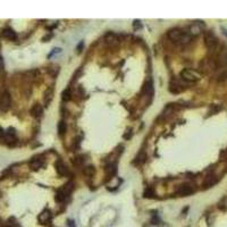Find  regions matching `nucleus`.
Wrapping results in <instances>:
<instances>
[{"instance_id":"nucleus-1","label":"nucleus","mask_w":227,"mask_h":227,"mask_svg":"<svg viewBox=\"0 0 227 227\" xmlns=\"http://www.w3.org/2000/svg\"><path fill=\"white\" fill-rule=\"evenodd\" d=\"M168 36L170 40H173L174 42L177 43H187L192 40V35L187 34V33L183 32L179 29H173L168 32Z\"/></svg>"},{"instance_id":"nucleus-2","label":"nucleus","mask_w":227,"mask_h":227,"mask_svg":"<svg viewBox=\"0 0 227 227\" xmlns=\"http://www.w3.org/2000/svg\"><path fill=\"white\" fill-rule=\"evenodd\" d=\"M182 77L185 80V81H187V82H195V81H198L200 77H199V75L198 74H195L194 72H192L191 69H184L183 72H182Z\"/></svg>"},{"instance_id":"nucleus-3","label":"nucleus","mask_w":227,"mask_h":227,"mask_svg":"<svg viewBox=\"0 0 227 227\" xmlns=\"http://www.w3.org/2000/svg\"><path fill=\"white\" fill-rule=\"evenodd\" d=\"M204 43H206V46L208 47V48H215L216 46H217V39H216V36L212 34V33L208 32L206 35H204Z\"/></svg>"},{"instance_id":"nucleus-4","label":"nucleus","mask_w":227,"mask_h":227,"mask_svg":"<svg viewBox=\"0 0 227 227\" xmlns=\"http://www.w3.org/2000/svg\"><path fill=\"white\" fill-rule=\"evenodd\" d=\"M194 192V189H193V186L191 185V184H183V185H181L179 186V189L177 190V193L178 194H181L182 196H185V195H190L191 193H193Z\"/></svg>"},{"instance_id":"nucleus-5","label":"nucleus","mask_w":227,"mask_h":227,"mask_svg":"<svg viewBox=\"0 0 227 227\" xmlns=\"http://www.w3.org/2000/svg\"><path fill=\"white\" fill-rule=\"evenodd\" d=\"M10 103H11V100H10V96L8 92H5L2 93V96L0 98V106L3 110H7L9 107H10Z\"/></svg>"},{"instance_id":"nucleus-6","label":"nucleus","mask_w":227,"mask_h":227,"mask_svg":"<svg viewBox=\"0 0 227 227\" xmlns=\"http://www.w3.org/2000/svg\"><path fill=\"white\" fill-rule=\"evenodd\" d=\"M31 114L35 118H40L42 116V114H43V109H42V107L40 104H35L31 109Z\"/></svg>"},{"instance_id":"nucleus-7","label":"nucleus","mask_w":227,"mask_h":227,"mask_svg":"<svg viewBox=\"0 0 227 227\" xmlns=\"http://www.w3.org/2000/svg\"><path fill=\"white\" fill-rule=\"evenodd\" d=\"M183 90V88H182V85L178 83V82H171L170 83V85H169V91L170 92H174V93H178V92H181Z\"/></svg>"},{"instance_id":"nucleus-8","label":"nucleus","mask_w":227,"mask_h":227,"mask_svg":"<svg viewBox=\"0 0 227 227\" xmlns=\"http://www.w3.org/2000/svg\"><path fill=\"white\" fill-rule=\"evenodd\" d=\"M2 35L5 36V37H7V39H9V40H16V33L14 32L11 29H5L3 31H2Z\"/></svg>"},{"instance_id":"nucleus-9","label":"nucleus","mask_w":227,"mask_h":227,"mask_svg":"<svg viewBox=\"0 0 227 227\" xmlns=\"http://www.w3.org/2000/svg\"><path fill=\"white\" fill-rule=\"evenodd\" d=\"M216 182H217L216 176H215V175H210V176H208V177L206 178L203 185H204V187H210V186H212Z\"/></svg>"},{"instance_id":"nucleus-10","label":"nucleus","mask_w":227,"mask_h":227,"mask_svg":"<svg viewBox=\"0 0 227 227\" xmlns=\"http://www.w3.org/2000/svg\"><path fill=\"white\" fill-rule=\"evenodd\" d=\"M56 167H57V170H58V173L62 175V176H64L67 174V168H66V166L64 165V162L63 161H57L56 163Z\"/></svg>"},{"instance_id":"nucleus-11","label":"nucleus","mask_w":227,"mask_h":227,"mask_svg":"<svg viewBox=\"0 0 227 227\" xmlns=\"http://www.w3.org/2000/svg\"><path fill=\"white\" fill-rule=\"evenodd\" d=\"M42 163H43V160H41V159H36V158H34L32 159L31 161H30V167L32 168V169H39L41 166H42Z\"/></svg>"},{"instance_id":"nucleus-12","label":"nucleus","mask_w":227,"mask_h":227,"mask_svg":"<svg viewBox=\"0 0 227 227\" xmlns=\"http://www.w3.org/2000/svg\"><path fill=\"white\" fill-rule=\"evenodd\" d=\"M50 218H51V212H50V211H44V212H43L42 215H40V217H39L40 222L43 223V224H46L47 222H49Z\"/></svg>"},{"instance_id":"nucleus-13","label":"nucleus","mask_w":227,"mask_h":227,"mask_svg":"<svg viewBox=\"0 0 227 227\" xmlns=\"http://www.w3.org/2000/svg\"><path fill=\"white\" fill-rule=\"evenodd\" d=\"M66 196H67V193H66L64 190H60L56 194V201L57 202H63V201H65Z\"/></svg>"},{"instance_id":"nucleus-14","label":"nucleus","mask_w":227,"mask_h":227,"mask_svg":"<svg viewBox=\"0 0 227 227\" xmlns=\"http://www.w3.org/2000/svg\"><path fill=\"white\" fill-rule=\"evenodd\" d=\"M66 129H67V126H66V123H65V122H64V121L59 122V124H58V132H59V134H60V135L65 134Z\"/></svg>"},{"instance_id":"nucleus-15","label":"nucleus","mask_w":227,"mask_h":227,"mask_svg":"<svg viewBox=\"0 0 227 227\" xmlns=\"http://www.w3.org/2000/svg\"><path fill=\"white\" fill-rule=\"evenodd\" d=\"M152 88V81L148 80L145 83H144V86H143V93H148Z\"/></svg>"},{"instance_id":"nucleus-16","label":"nucleus","mask_w":227,"mask_h":227,"mask_svg":"<svg viewBox=\"0 0 227 227\" xmlns=\"http://www.w3.org/2000/svg\"><path fill=\"white\" fill-rule=\"evenodd\" d=\"M62 98H63L64 101H68V100L72 98V92H70V90H69V89H66L65 91L63 92V94H62Z\"/></svg>"},{"instance_id":"nucleus-17","label":"nucleus","mask_w":227,"mask_h":227,"mask_svg":"<svg viewBox=\"0 0 227 227\" xmlns=\"http://www.w3.org/2000/svg\"><path fill=\"white\" fill-rule=\"evenodd\" d=\"M94 168L92 167V166H89V167H86L85 169H84V174L86 175V176H92L93 174H94Z\"/></svg>"},{"instance_id":"nucleus-18","label":"nucleus","mask_w":227,"mask_h":227,"mask_svg":"<svg viewBox=\"0 0 227 227\" xmlns=\"http://www.w3.org/2000/svg\"><path fill=\"white\" fill-rule=\"evenodd\" d=\"M51 99H52V92H51L50 90H48V91L46 92V97H44V102H46V104H48V103L50 102Z\"/></svg>"},{"instance_id":"nucleus-19","label":"nucleus","mask_w":227,"mask_h":227,"mask_svg":"<svg viewBox=\"0 0 227 227\" xmlns=\"http://www.w3.org/2000/svg\"><path fill=\"white\" fill-rule=\"evenodd\" d=\"M73 162H74L75 165H81V163L83 162V159H82L81 157H75V158L73 159Z\"/></svg>"},{"instance_id":"nucleus-20","label":"nucleus","mask_w":227,"mask_h":227,"mask_svg":"<svg viewBox=\"0 0 227 227\" xmlns=\"http://www.w3.org/2000/svg\"><path fill=\"white\" fill-rule=\"evenodd\" d=\"M67 225H68V227H75V224H74V222H73V220H68Z\"/></svg>"},{"instance_id":"nucleus-21","label":"nucleus","mask_w":227,"mask_h":227,"mask_svg":"<svg viewBox=\"0 0 227 227\" xmlns=\"http://www.w3.org/2000/svg\"><path fill=\"white\" fill-rule=\"evenodd\" d=\"M3 136V131H2V129H0V139Z\"/></svg>"},{"instance_id":"nucleus-22","label":"nucleus","mask_w":227,"mask_h":227,"mask_svg":"<svg viewBox=\"0 0 227 227\" xmlns=\"http://www.w3.org/2000/svg\"><path fill=\"white\" fill-rule=\"evenodd\" d=\"M2 66H3V64H2V58H0V69H2Z\"/></svg>"}]
</instances>
